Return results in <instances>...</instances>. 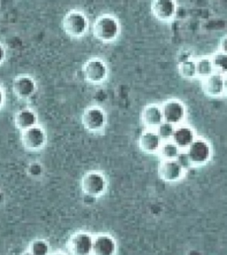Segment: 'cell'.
Returning a JSON list of instances; mask_svg holds the SVG:
<instances>
[{"label":"cell","instance_id":"7402d4cb","mask_svg":"<svg viewBox=\"0 0 227 255\" xmlns=\"http://www.w3.org/2000/svg\"><path fill=\"white\" fill-rule=\"evenodd\" d=\"M175 129V125L164 122L159 127L156 128V132L163 142H168V141H172Z\"/></svg>","mask_w":227,"mask_h":255},{"label":"cell","instance_id":"d6a6232c","mask_svg":"<svg viewBox=\"0 0 227 255\" xmlns=\"http://www.w3.org/2000/svg\"><path fill=\"white\" fill-rule=\"evenodd\" d=\"M32 255L31 253H30V252H28V251H26V252H24L23 254H22V255Z\"/></svg>","mask_w":227,"mask_h":255},{"label":"cell","instance_id":"52a82bcc","mask_svg":"<svg viewBox=\"0 0 227 255\" xmlns=\"http://www.w3.org/2000/svg\"><path fill=\"white\" fill-rule=\"evenodd\" d=\"M94 236L87 231L74 233L67 242V249L70 255H92Z\"/></svg>","mask_w":227,"mask_h":255},{"label":"cell","instance_id":"7c38bea8","mask_svg":"<svg viewBox=\"0 0 227 255\" xmlns=\"http://www.w3.org/2000/svg\"><path fill=\"white\" fill-rule=\"evenodd\" d=\"M185 169L176 160H164L160 164L158 174L162 179L166 182H177L181 179L185 174Z\"/></svg>","mask_w":227,"mask_h":255},{"label":"cell","instance_id":"277c9868","mask_svg":"<svg viewBox=\"0 0 227 255\" xmlns=\"http://www.w3.org/2000/svg\"><path fill=\"white\" fill-rule=\"evenodd\" d=\"M108 123L107 113L103 108L93 105L89 106L84 110L82 115V124L84 128L91 133H100L102 131Z\"/></svg>","mask_w":227,"mask_h":255},{"label":"cell","instance_id":"5b68a950","mask_svg":"<svg viewBox=\"0 0 227 255\" xmlns=\"http://www.w3.org/2000/svg\"><path fill=\"white\" fill-rule=\"evenodd\" d=\"M83 74L89 84H103L108 77V65L100 58H92L84 63Z\"/></svg>","mask_w":227,"mask_h":255},{"label":"cell","instance_id":"30bf717a","mask_svg":"<svg viewBox=\"0 0 227 255\" xmlns=\"http://www.w3.org/2000/svg\"><path fill=\"white\" fill-rule=\"evenodd\" d=\"M14 95L20 100L30 99L36 92V84L31 76L21 75L16 76L12 83Z\"/></svg>","mask_w":227,"mask_h":255},{"label":"cell","instance_id":"9a60e30c","mask_svg":"<svg viewBox=\"0 0 227 255\" xmlns=\"http://www.w3.org/2000/svg\"><path fill=\"white\" fill-rule=\"evenodd\" d=\"M38 124V117L31 108H25L17 112L14 116V125L20 132Z\"/></svg>","mask_w":227,"mask_h":255},{"label":"cell","instance_id":"cb8c5ba5","mask_svg":"<svg viewBox=\"0 0 227 255\" xmlns=\"http://www.w3.org/2000/svg\"><path fill=\"white\" fill-rule=\"evenodd\" d=\"M181 75L186 78H192L197 75L196 62L193 60H187L183 61L180 67Z\"/></svg>","mask_w":227,"mask_h":255},{"label":"cell","instance_id":"1f68e13d","mask_svg":"<svg viewBox=\"0 0 227 255\" xmlns=\"http://www.w3.org/2000/svg\"><path fill=\"white\" fill-rule=\"evenodd\" d=\"M188 255H201V254L199 252L196 251V250H192V251L189 252Z\"/></svg>","mask_w":227,"mask_h":255},{"label":"cell","instance_id":"2e32d148","mask_svg":"<svg viewBox=\"0 0 227 255\" xmlns=\"http://www.w3.org/2000/svg\"><path fill=\"white\" fill-rule=\"evenodd\" d=\"M177 5L172 0H158L152 4V11L161 20H171L175 15Z\"/></svg>","mask_w":227,"mask_h":255},{"label":"cell","instance_id":"8fae6325","mask_svg":"<svg viewBox=\"0 0 227 255\" xmlns=\"http://www.w3.org/2000/svg\"><path fill=\"white\" fill-rule=\"evenodd\" d=\"M163 109L164 122L178 125L186 117V108L179 100H170L164 104Z\"/></svg>","mask_w":227,"mask_h":255},{"label":"cell","instance_id":"9c48e42d","mask_svg":"<svg viewBox=\"0 0 227 255\" xmlns=\"http://www.w3.org/2000/svg\"><path fill=\"white\" fill-rule=\"evenodd\" d=\"M118 245L116 239L108 233H99L93 238L92 255H116Z\"/></svg>","mask_w":227,"mask_h":255},{"label":"cell","instance_id":"4316f807","mask_svg":"<svg viewBox=\"0 0 227 255\" xmlns=\"http://www.w3.org/2000/svg\"><path fill=\"white\" fill-rule=\"evenodd\" d=\"M5 49H4V45L0 44V65L4 63V60H5Z\"/></svg>","mask_w":227,"mask_h":255},{"label":"cell","instance_id":"4fadbf2b","mask_svg":"<svg viewBox=\"0 0 227 255\" xmlns=\"http://www.w3.org/2000/svg\"><path fill=\"white\" fill-rule=\"evenodd\" d=\"M163 143L156 129L149 128L141 134L139 140L140 149L147 153L158 152Z\"/></svg>","mask_w":227,"mask_h":255},{"label":"cell","instance_id":"f546056e","mask_svg":"<svg viewBox=\"0 0 227 255\" xmlns=\"http://www.w3.org/2000/svg\"><path fill=\"white\" fill-rule=\"evenodd\" d=\"M49 255H68L67 254H65L63 252L60 251H56L53 252V253H51Z\"/></svg>","mask_w":227,"mask_h":255},{"label":"cell","instance_id":"ac0fdd59","mask_svg":"<svg viewBox=\"0 0 227 255\" xmlns=\"http://www.w3.org/2000/svg\"><path fill=\"white\" fill-rule=\"evenodd\" d=\"M204 90L207 94L212 97L221 96L225 92L223 75L214 73L204 80Z\"/></svg>","mask_w":227,"mask_h":255},{"label":"cell","instance_id":"3957f363","mask_svg":"<svg viewBox=\"0 0 227 255\" xmlns=\"http://www.w3.org/2000/svg\"><path fill=\"white\" fill-rule=\"evenodd\" d=\"M81 189L85 195L97 199L106 193L108 190V180L103 173L92 170L83 176Z\"/></svg>","mask_w":227,"mask_h":255},{"label":"cell","instance_id":"ffe728a7","mask_svg":"<svg viewBox=\"0 0 227 255\" xmlns=\"http://www.w3.org/2000/svg\"><path fill=\"white\" fill-rule=\"evenodd\" d=\"M196 72L198 76L203 77L204 79L213 75L215 73V68L212 63V59H209V58L200 59L196 62Z\"/></svg>","mask_w":227,"mask_h":255},{"label":"cell","instance_id":"d4e9b609","mask_svg":"<svg viewBox=\"0 0 227 255\" xmlns=\"http://www.w3.org/2000/svg\"><path fill=\"white\" fill-rule=\"evenodd\" d=\"M44 172V168L39 162H32L28 167V174L33 178H38Z\"/></svg>","mask_w":227,"mask_h":255},{"label":"cell","instance_id":"603a6c76","mask_svg":"<svg viewBox=\"0 0 227 255\" xmlns=\"http://www.w3.org/2000/svg\"><path fill=\"white\" fill-rule=\"evenodd\" d=\"M212 60L216 73H219L220 75H227V54L219 52L214 55Z\"/></svg>","mask_w":227,"mask_h":255},{"label":"cell","instance_id":"83f0119b","mask_svg":"<svg viewBox=\"0 0 227 255\" xmlns=\"http://www.w3.org/2000/svg\"><path fill=\"white\" fill-rule=\"evenodd\" d=\"M4 100H5V95H4V90L0 86V109L4 106Z\"/></svg>","mask_w":227,"mask_h":255},{"label":"cell","instance_id":"44dd1931","mask_svg":"<svg viewBox=\"0 0 227 255\" xmlns=\"http://www.w3.org/2000/svg\"><path fill=\"white\" fill-rule=\"evenodd\" d=\"M28 251L33 255H49L50 246L44 239H35L30 242L28 246Z\"/></svg>","mask_w":227,"mask_h":255},{"label":"cell","instance_id":"7a4b0ae2","mask_svg":"<svg viewBox=\"0 0 227 255\" xmlns=\"http://www.w3.org/2000/svg\"><path fill=\"white\" fill-rule=\"evenodd\" d=\"M62 28L65 33L71 38H81L86 34L89 28L87 16L81 11H70L64 16Z\"/></svg>","mask_w":227,"mask_h":255},{"label":"cell","instance_id":"d6986e66","mask_svg":"<svg viewBox=\"0 0 227 255\" xmlns=\"http://www.w3.org/2000/svg\"><path fill=\"white\" fill-rule=\"evenodd\" d=\"M180 151L181 150L175 143L172 141H168L163 143L158 152L164 160H172L178 158Z\"/></svg>","mask_w":227,"mask_h":255},{"label":"cell","instance_id":"4dcf8cb0","mask_svg":"<svg viewBox=\"0 0 227 255\" xmlns=\"http://www.w3.org/2000/svg\"><path fill=\"white\" fill-rule=\"evenodd\" d=\"M224 84H225V92L227 93V75L224 76Z\"/></svg>","mask_w":227,"mask_h":255},{"label":"cell","instance_id":"484cf974","mask_svg":"<svg viewBox=\"0 0 227 255\" xmlns=\"http://www.w3.org/2000/svg\"><path fill=\"white\" fill-rule=\"evenodd\" d=\"M176 160L180 163V166L183 167L185 170H187L188 168L193 166L187 151H180V153L179 154V156H178V158L176 159Z\"/></svg>","mask_w":227,"mask_h":255},{"label":"cell","instance_id":"e0dca14e","mask_svg":"<svg viewBox=\"0 0 227 255\" xmlns=\"http://www.w3.org/2000/svg\"><path fill=\"white\" fill-rule=\"evenodd\" d=\"M195 140L196 134L193 128L188 126H180L176 128L172 141L180 147L181 151H184L185 149L188 150Z\"/></svg>","mask_w":227,"mask_h":255},{"label":"cell","instance_id":"5bb4252c","mask_svg":"<svg viewBox=\"0 0 227 255\" xmlns=\"http://www.w3.org/2000/svg\"><path fill=\"white\" fill-rule=\"evenodd\" d=\"M142 122L149 129H155L164 122L163 109L159 106L150 105L144 108L142 112Z\"/></svg>","mask_w":227,"mask_h":255},{"label":"cell","instance_id":"f1b7e54d","mask_svg":"<svg viewBox=\"0 0 227 255\" xmlns=\"http://www.w3.org/2000/svg\"><path fill=\"white\" fill-rule=\"evenodd\" d=\"M221 52L227 54V36H226L221 43Z\"/></svg>","mask_w":227,"mask_h":255},{"label":"cell","instance_id":"8992f818","mask_svg":"<svg viewBox=\"0 0 227 255\" xmlns=\"http://www.w3.org/2000/svg\"><path fill=\"white\" fill-rule=\"evenodd\" d=\"M20 141L27 151H41L47 143V135L44 128L37 124L21 132Z\"/></svg>","mask_w":227,"mask_h":255},{"label":"cell","instance_id":"ba28073f","mask_svg":"<svg viewBox=\"0 0 227 255\" xmlns=\"http://www.w3.org/2000/svg\"><path fill=\"white\" fill-rule=\"evenodd\" d=\"M193 166H202L207 163L212 157V148L206 140L196 139L187 150Z\"/></svg>","mask_w":227,"mask_h":255},{"label":"cell","instance_id":"6da1fadb","mask_svg":"<svg viewBox=\"0 0 227 255\" xmlns=\"http://www.w3.org/2000/svg\"><path fill=\"white\" fill-rule=\"evenodd\" d=\"M121 32L119 20L112 14H102L96 19L92 26L95 38L102 43H111L117 39Z\"/></svg>","mask_w":227,"mask_h":255}]
</instances>
